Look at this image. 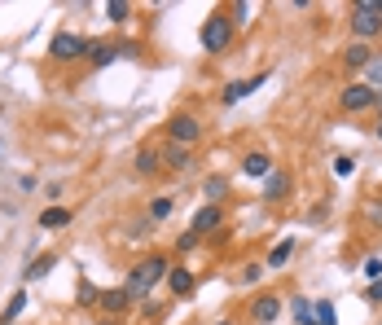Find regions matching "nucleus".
<instances>
[{
  "mask_svg": "<svg viewBox=\"0 0 382 325\" xmlns=\"http://www.w3.org/2000/svg\"><path fill=\"white\" fill-rule=\"evenodd\" d=\"M168 272H172V268H168V259H163V255H145L141 264L128 272V282H123V295H128L132 303H137V299H145V295H149V286H154V282H163Z\"/></svg>",
  "mask_w": 382,
  "mask_h": 325,
  "instance_id": "1",
  "label": "nucleus"
},
{
  "mask_svg": "<svg viewBox=\"0 0 382 325\" xmlns=\"http://www.w3.org/2000/svg\"><path fill=\"white\" fill-rule=\"evenodd\" d=\"M158 158H163V162H168V167H172V172H185V167H189V162H193V158H189V150H185V145H172V141H168V145H163V154H158Z\"/></svg>",
  "mask_w": 382,
  "mask_h": 325,
  "instance_id": "11",
  "label": "nucleus"
},
{
  "mask_svg": "<svg viewBox=\"0 0 382 325\" xmlns=\"http://www.w3.org/2000/svg\"><path fill=\"white\" fill-rule=\"evenodd\" d=\"M364 299H369V303H382V282H369V290H364Z\"/></svg>",
  "mask_w": 382,
  "mask_h": 325,
  "instance_id": "31",
  "label": "nucleus"
},
{
  "mask_svg": "<svg viewBox=\"0 0 382 325\" xmlns=\"http://www.w3.org/2000/svg\"><path fill=\"white\" fill-rule=\"evenodd\" d=\"M290 312H294V321H299V325H317V321H312V303H308V299H299V295H294Z\"/></svg>",
  "mask_w": 382,
  "mask_h": 325,
  "instance_id": "21",
  "label": "nucleus"
},
{
  "mask_svg": "<svg viewBox=\"0 0 382 325\" xmlns=\"http://www.w3.org/2000/svg\"><path fill=\"white\" fill-rule=\"evenodd\" d=\"M102 325H119V321H114V317H110V321H102Z\"/></svg>",
  "mask_w": 382,
  "mask_h": 325,
  "instance_id": "32",
  "label": "nucleus"
},
{
  "mask_svg": "<svg viewBox=\"0 0 382 325\" xmlns=\"http://www.w3.org/2000/svg\"><path fill=\"white\" fill-rule=\"evenodd\" d=\"M168 290H172V295H176V299H185V295H193V272L176 264V268L168 272Z\"/></svg>",
  "mask_w": 382,
  "mask_h": 325,
  "instance_id": "9",
  "label": "nucleus"
},
{
  "mask_svg": "<svg viewBox=\"0 0 382 325\" xmlns=\"http://www.w3.org/2000/svg\"><path fill=\"white\" fill-rule=\"evenodd\" d=\"M343 57H347V67H352V71H364V67L374 62V48L356 40V44H347V53H343Z\"/></svg>",
  "mask_w": 382,
  "mask_h": 325,
  "instance_id": "12",
  "label": "nucleus"
},
{
  "mask_svg": "<svg viewBox=\"0 0 382 325\" xmlns=\"http://www.w3.org/2000/svg\"><path fill=\"white\" fill-rule=\"evenodd\" d=\"M264 79H268V71H259L255 79H233V84L224 88V97H220V102H224V106H238L242 97H251V92H255V88L264 84Z\"/></svg>",
  "mask_w": 382,
  "mask_h": 325,
  "instance_id": "7",
  "label": "nucleus"
},
{
  "mask_svg": "<svg viewBox=\"0 0 382 325\" xmlns=\"http://www.w3.org/2000/svg\"><path fill=\"white\" fill-rule=\"evenodd\" d=\"M294 255V242L286 237V242H277V247L268 251V268H286V259Z\"/></svg>",
  "mask_w": 382,
  "mask_h": 325,
  "instance_id": "17",
  "label": "nucleus"
},
{
  "mask_svg": "<svg viewBox=\"0 0 382 325\" xmlns=\"http://www.w3.org/2000/svg\"><path fill=\"white\" fill-rule=\"evenodd\" d=\"M220 325H233V321H220Z\"/></svg>",
  "mask_w": 382,
  "mask_h": 325,
  "instance_id": "34",
  "label": "nucleus"
},
{
  "mask_svg": "<svg viewBox=\"0 0 382 325\" xmlns=\"http://www.w3.org/2000/svg\"><path fill=\"white\" fill-rule=\"evenodd\" d=\"M220 224H224L220 207H203V211L193 216V229H189V233H198V237H203V233H211V229H220Z\"/></svg>",
  "mask_w": 382,
  "mask_h": 325,
  "instance_id": "10",
  "label": "nucleus"
},
{
  "mask_svg": "<svg viewBox=\"0 0 382 325\" xmlns=\"http://www.w3.org/2000/svg\"><path fill=\"white\" fill-rule=\"evenodd\" d=\"M378 102V92L369 88V84H352V88H343V110H352V115H356V110H369Z\"/></svg>",
  "mask_w": 382,
  "mask_h": 325,
  "instance_id": "6",
  "label": "nucleus"
},
{
  "mask_svg": "<svg viewBox=\"0 0 382 325\" xmlns=\"http://www.w3.org/2000/svg\"><path fill=\"white\" fill-rule=\"evenodd\" d=\"M364 216H369V224H374V229H382V198H374V202H369V211H364Z\"/></svg>",
  "mask_w": 382,
  "mask_h": 325,
  "instance_id": "30",
  "label": "nucleus"
},
{
  "mask_svg": "<svg viewBox=\"0 0 382 325\" xmlns=\"http://www.w3.org/2000/svg\"><path fill=\"white\" fill-rule=\"evenodd\" d=\"M378 141H382V119H378Z\"/></svg>",
  "mask_w": 382,
  "mask_h": 325,
  "instance_id": "33",
  "label": "nucleus"
},
{
  "mask_svg": "<svg viewBox=\"0 0 382 325\" xmlns=\"http://www.w3.org/2000/svg\"><path fill=\"white\" fill-rule=\"evenodd\" d=\"M286 193H290V176H286V172H273V176H268V189H264V198H268V202H281Z\"/></svg>",
  "mask_w": 382,
  "mask_h": 325,
  "instance_id": "13",
  "label": "nucleus"
},
{
  "mask_svg": "<svg viewBox=\"0 0 382 325\" xmlns=\"http://www.w3.org/2000/svg\"><path fill=\"white\" fill-rule=\"evenodd\" d=\"M378 5H382V0H378Z\"/></svg>",
  "mask_w": 382,
  "mask_h": 325,
  "instance_id": "36",
  "label": "nucleus"
},
{
  "mask_svg": "<svg viewBox=\"0 0 382 325\" xmlns=\"http://www.w3.org/2000/svg\"><path fill=\"white\" fill-rule=\"evenodd\" d=\"M364 277H369V282H382V259H378V255L364 259Z\"/></svg>",
  "mask_w": 382,
  "mask_h": 325,
  "instance_id": "28",
  "label": "nucleus"
},
{
  "mask_svg": "<svg viewBox=\"0 0 382 325\" xmlns=\"http://www.w3.org/2000/svg\"><path fill=\"white\" fill-rule=\"evenodd\" d=\"M114 53H119L114 44H88V62H93V67H106V62H114Z\"/></svg>",
  "mask_w": 382,
  "mask_h": 325,
  "instance_id": "18",
  "label": "nucleus"
},
{
  "mask_svg": "<svg viewBox=\"0 0 382 325\" xmlns=\"http://www.w3.org/2000/svg\"><path fill=\"white\" fill-rule=\"evenodd\" d=\"M382 31V5L378 0H356L352 5V36L364 44V40H374Z\"/></svg>",
  "mask_w": 382,
  "mask_h": 325,
  "instance_id": "2",
  "label": "nucleus"
},
{
  "mask_svg": "<svg viewBox=\"0 0 382 325\" xmlns=\"http://www.w3.org/2000/svg\"><path fill=\"white\" fill-rule=\"evenodd\" d=\"M0 325H9V321H0Z\"/></svg>",
  "mask_w": 382,
  "mask_h": 325,
  "instance_id": "35",
  "label": "nucleus"
},
{
  "mask_svg": "<svg viewBox=\"0 0 382 325\" xmlns=\"http://www.w3.org/2000/svg\"><path fill=\"white\" fill-rule=\"evenodd\" d=\"M172 211H176V202H172V198H154V202H149V220H168Z\"/></svg>",
  "mask_w": 382,
  "mask_h": 325,
  "instance_id": "23",
  "label": "nucleus"
},
{
  "mask_svg": "<svg viewBox=\"0 0 382 325\" xmlns=\"http://www.w3.org/2000/svg\"><path fill=\"white\" fill-rule=\"evenodd\" d=\"M22 307H27V295H22V290H18V295H13V299H9V307H5V321H13V317H18V312H22Z\"/></svg>",
  "mask_w": 382,
  "mask_h": 325,
  "instance_id": "29",
  "label": "nucleus"
},
{
  "mask_svg": "<svg viewBox=\"0 0 382 325\" xmlns=\"http://www.w3.org/2000/svg\"><path fill=\"white\" fill-rule=\"evenodd\" d=\"M242 172L246 176H273V158L268 154H251V158L242 162Z\"/></svg>",
  "mask_w": 382,
  "mask_h": 325,
  "instance_id": "15",
  "label": "nucleus"
},
{
  "mask_svg": "<svg viewBox=\"0 0 382 325\" xmlns=\"http://www.w3.org/2000/svg\"><path fill=\"white\" fill-rule=\"evenodd\" d=\"M352 172H356V158H352V154H339V158H334V176H339V181H347Z\"/></svg>",
  "mask_w": 382,
  "mask_h": 325,
  "instance_id": "24",
  "label": "nucleus"
},
{
  "mask_svg": "<svg viewBox=\"0 0 382 325\" xmlns=\"http://www.w3.org/2000/svg\"><path fill=\"white\" fill-rule=\"evenodd\" d=\"M251 317H255V325H273L281 317V295H259L251 303Z\"/></svg>",
  "mask_w": 382,
  "mask_h": 325,
  "instance_id": "8",
  "label": "nucleus"
},
{
  "mask_svg": "<svg viewBox=\"0 0 382 325\" xmlns=\"http://www.w3.org/2000/svg\"><path fill=\"white\" fill-rule=\"evenodd\" d=\"M97 303H102L106 312H123V307H128L132 299L123 295V290H102V295H97Z\"/></svg>",
  "mask_w": 382,
  "mask_h": 325,
  "instance_id": "16",
  "label": "nucleus"
},
{
  "mask_svg": "<svg viewBox=\"0 0 382 325\" xmlns=\"http://www.w3.org/2000/svg\"><path fill=\"white\" fill-rule=\"evenodd\" d=\"M168 137H172V145H185V150H189V145H193L198 137H203V123H198L193 115H172Z\"/></svg>",
  "mask_w": 382,
  "mask_h": 325,
  "instance_id": "5",
  "label": "nucleus"
},
{
  "mask_svg": "<svg viewBox=\"0 0 382 325\" xmlns=\"http://www.w3.org/2000/svg\"><path fill=\"white\" fill-rule=\"evenodd\" d=\"M224 189H228V185H224V176H211V181L203 185V193H207V198H211V202H215V198H220V193H224Z\"/></svg>",
  "mask_w": 382,
  "mask_h": 325,
  "instance_id": "27",
  "label": "nucleus"
},
{
  "mask_svg": "<svg viewBox=\"0 0 382 325\" xmlns=\"http://www.w3.org/2000/svg\"><path fill=\"white\" fill-rule=\"evenodd\" d=\"M62 224H71V211H66V207H48V211H40V229H62Z\"/></svg>",
  "mask_w": 382,
  "mask_h": 325,
  "instance_id": "14",
  "label": "nucleus"
},
{
  "mask_svg": "<svg viewBox=\"0 0 382 325\" xmlns=\"http://www.w3.org/2000/svg\"><path fill=\"white\" fill-rule=\"evenodd\" d=\"M128 13H132V9L123 5V0H110V5H106V18H110V22H128Z\"/></svg>",
  "mask_w": 382,
  "mask_h": 325,
  "instance_id": "25",
  "label": "nucleus"
},
{
  "mask_svg": "<svg viewBox=\"0 0 382 325\" xmlns=\"http://www.w3.org/2000/svg\"><path fill=\"white\" fill-rule=\"evenodd\" d=\"M48 57L53 62H75V57H88V40L75 36V31H57L53 44H48Z\"/></svg>",
  "mask_w": 382,
  "mask_h": 325,
  "instance_id": "4",
  "label": "nucleus"
},
{
  "mask_svg": "<svg viewBox=\"0 0 382 325\" xmlns=\"http://www.w3.org/2000/svg\"><path fill=\"white\" fill-rule=\"evenodd\" d=\"M364 71H369V88H374V92L382 97V57H374V62H369Z\"/></svg>",
  "mask_w": 382,
  "mask_h": 325,
  "instance_id": "26",
  "label": "nucleus"
},
{
  "mask_svg": "<svg viewBox=\"0 0 382 325\" xmlns=\"http://www.w3.org/2000/svg\"><path fill=\"white\" fill-rule=\"evenodd\" d=\"M137 172H141V176H154V172H158V154H154V150H141V154H137Z\"/></svg>",
  "mask_w": 382,
  "mask_h": 325,
  "instance_id": "22",
  "label": "nucleus"
},
{
  "mask_svg": "<svg viewBox=\"0 0 382 325\" xmlns=\"http://www.w3.org/2000/svg\"><path fill=\"white\" fill-rule=\"evenodd\" d=\"M53 268V255H40L36 264H27V272H22V282H36V277H44V272Z\"/></svg>",
  "mask_w": 382,
  "mask_h": 325,
  "instance_id": "20",
  "label": "nucleus"
},
{
  "mask_svg": "<svg viewBox=\"0 0 382 325\" xmlns=\"http://www.w3.org/2000/svg\"><path fill=\"white\" fill-rule=\"evenodd\" d=\"M312 321H317V325H339L334 303H329V299H317V312H312Z\"/></svg>",
  "mask_w": 382,
  "mask_h": 325,
  "instance_id": "19",
  "label": "nucleus"
},
{
  "mask_svg": "<svg viewBox=\"0 0 382 325\" xmlns=\"http://www.w3.org/2000/svg\"><path fill=\"white\" fill-rule=\"evenodd\" d=\"M198 40H203L207 53H224L228 40H233V18H228V13H211L203 22V31H198Z\"/></svg>",
  "mask_w": 382,
  "mask_h": 325,
  "instance_id": "3",
  "label": "nucleus"
}]
</instances>
